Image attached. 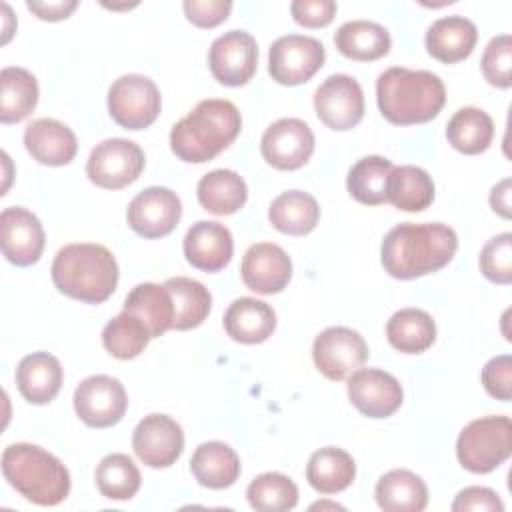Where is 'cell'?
I'll return each mask as SVG.
<instances>
[{
    "instance_id": "6da1fadb",
    "label": "cell",
    "mask_w": 512,
    "mask_h": 512,
    "mask_svg": "<svg viewBox=\"0 0 512 512\" xmlns=\"http://www.w3.org/2000/svg\"><path fill=\"white\" fill-rule=\"evenodd\" d=\"M458 236L442 222L394 226L382 240L380 260L392 278L412 280L444 268L456 254Z\"/></svg>"
},
{
    "instance_id": "7a4b0ae2",
    "label": "cell",
    "mask_w": 512,
    "mask_h": 512,
    "mask_svg": "<svg viewBox=\"0 0 512 512\" xmlns=\"http://www.w3.org/2000/svg\"><path fill=\"white\" fill-rule=\"evenodd\" d=\"M376 100L388 122L398 126L424 124L442 110L446 88L434 72L392 66L376 80Z\"/></svg>"
},
{
    "instance_id": "3957f363",
    "label": "cell",
    "mask_w": 512,
    "mask_h": 512,
    "mask_svg": "<svg viewBox=\"0 0 512 512\" xmlns=\"http://www.w3.org/2000/svg\"><path fill=\"white\" fill-rule=\"evenodd\" d=\"M240 128V112L230 100L208 98L172 126L170 148L180 160L202 164L228 148Z\"/></svg>"
},
{
    "instance_id": "277c9868",
    "label": "cell",
    "mask_w": 512,
    "mask_h": 512,
    "mask_svg": "<svg viewBox=\"0 0 512 512\" xmlns=\"http://www.w3.org/2000/svg\"><path fill=\"white\" fill-rule=\"evenodd\" d=\"M54 286L80 302L100 304L118 284V264L108 248L94 242L66 244L52 262Z\"/></svg>"
},
{
    "instance_id": "5b68a950",
    "label": "cell",
    "mask_w": 512,
    "mask_h": 512,
    "mask_svg": "<svg viewBox=\"0 0 512 512\" xmlns=\"http://www.w3.org/2000/svg\"><path fill=\"white\" fill-rule=\"evenodd\" d=\"M2 474L22 498L40 506H56L70 492L66 466L36 444L18 442L4 448Z\"/></svg>"
},
{
    "instance_id": "8992f818",
    "label": "cell",
    "mask_w": 512,
    "mask_h": 512,
    "mask_svg": "<svg viewBox=\"0 0 512 512\" xmlns=\"http://www.w3.org/2000/svg\"><path fill=\"white\" fill-rule=\"evenodd\" d=\"M512 452V422L508 416L476 418L462 428L456 440L458 462L474 472L488 474Z\"/></svg>"
},
{
    "instance_id": "52a82bcc",
    "label": "cell",
    "mask_w": 512,
    "mask_h": 512,
    "mask_svg": "<svg viewBox=\"0 0 512 512\" xmlns=\"http://www.w3.org/2000/svg\"><path fill=\"white\" fill-rule=\"evenodd\" d=\"M162 108L160 90L148 76L124 74L108 90V112L126 130L150 126Z\"/></svg>"
},
{
    "instance_id": "ba28073f",
    "label": "cell",
    "mask_w": 512,
    "mask_h": 512,
    "mask_svg": "<svg viewBox=\"0 0 512 512\" xmlns=\"http://www.w3.org/2000/svg\"><path fill=\"white\" fill-rule=\"evenodd\" d=\"M144 170L142 148L124 138H108L96 144L86 162V174L90 182L106 190H118L134 180Z\"/></svg>"
},
{
    "instance_id": "9c48e42d",
    "label": "cell",
    "mask_w": 512,
    "mask_h": 512,
    "mask_svg": "<svg viewBox=\"0 0 512 512\" xmlns=\"http://www.w3.org/2000/svg\"><path fill=\"white\" fill-rule=\"evenodd\" d=\"M324 58L326 50L320 40L304 34H288L272 42L268 72L278 84L296 86L308 82L322 68Z\"/></svg>"
},
{
    "instance_id": "30bf717a",
    "label": "cell",
    "mask_w": 512,
    "mask_h": 512,
    "mask_svg": "<svg viewBox=\"0 0 512 512\" xmlns=\"http://www.w3.org/2000/svg\"><path fill=\"white\" fill-rule=\"evenodd\" d=\"M74 410L92 428H108L122 420L128 396L118 378L96 374L84 378L74 390Z\"/></svg>"
},
{
    "instance_id": "8fae6325",
    "label": "cell",
    "mask_w": 512,
    "mask_h": 512,
    "mask_svg": "<svg viewBox=\"0 0 512 512\" xmlns=\"http://www.w3.org/2000/svg\"><path fill=\"white\" fill-rule=\"evenodd\" d=\"M312 358L316 368L328 380L338 382L356 372L368 360V346L356 330L330 326L314 338Z\"/></svg>"
},
{
    "instance_id": "7c38bea8",
    "label": "cell",
    "mask_w": 512,
    "mask_h": 512,
    "mask_svg": "<svg viewBox=\"0 0 512 512\" xmlns=\"http://www.w3.org/2000/svg\"><path fill=\"white\" fill-rule=\"evenodd\" d=\"M212 76L224 86H242L252 80L258 66V44L246 30H230L218 36L208 50Z\"/></svg>"
},
{
    "instance_id": "4fadbf2b",
    "label": "cell",
    "mask_w": 512,
    "mask_h": 512,
    "mask_svg": "<svg viewBox=\"0 0 512 512\" xmlns=\"http://www.w3.org/2000/svg\"><path fill=\"white\" fill-rule=\"evenodd\" d=\"M316 116L332 130H350L364 116V94L348 74L328 76L314 92Z\"/></svg>"
},
{
    "instance_id": "5bb4252c",
    "label": "cell",
    "mask_w": 512,
    "mask_h": 512,
    "mask_svg": "<svg viewBox=\"0 0 512 512\" xmlns=\"http://www.w3.org/2000/svg\"><path fill=\"white\" fill-rule=\"evenodd\" d=\"M264 160L278 170L304 166L314 152V134L300 118H280L270 124L260 140Z\"/></svg>"
},
{
    "instance_id": "9a60e30c",
    "label": "cell",
    "mask_w": 512,
    "mask_h": 512,
    "mask_svg": "<svg viewBox=\"0 0 512 512\" xmlns=\"http://www.w3.org/2000/svg\"><path fill=\"white\" fill-rule=\"evenodd\" d=\"M182 216V202L170 188L150 186L138 192L126 210L130 228L144 238H162L170 234Z\"/></svg>"
},
{
    "instance_id": "2e32d148",
    "label": "cell",
    "mask_w": 512,
    "mask_h": 512,
    "mask_svg": "<svg viewBox=\"0 0 512 512\" xmlns=\"http://www.w3.org/2000/svg\"><path fill=\"white\" fill-rule=\"evenodd\" d=\"M132 448L146 466L168 468L184 450V432L174 418L166 414H148L134 428Z\"/></svg>"
},
{
    "instance_id": "e0dca14e",
    "label": "cell",
    "mask_w": 512,
    "mask_h": 512,
    "mask_svg": "<svg viewBox=\"0 0 512 512\" xmlns=\"http://www.w3.org/2000/svg\"><path fill=\"white\" fill-rule=\"evenodd\" d=\"M0 246L8 262L30 266L44 250V228L36 214L22 206L4 208L0 214Z\"/></svg>"
},
{
    "instance_id": "ac0fdd59",
    "label": "cell",
    "mask_w": 512,
    "mask_h": 512,
    "mask_svg": "<svg viewBox=\"0 0 512 512\" xmlns=\"http://www.w3.org/2000/svg\"><path fill=\"white\" fill-rule=\"evenodd\" d=\"M240 276L244 286L256 294H278L292 278V260L278 244L258 242L242 256Z\"/></svg>"
},
{
    "instance_id": "d6986e66",
    "label": "cell",
    "mask_w": 512,
    "mask_h": 512,
    "mask_svg": "<svg viewBox=\"0 0 512 512\" xmlns=\"http://www.w3.org/2000/svg\"><path fill=\"white\" fill-rule=\"evenodd\" d=\"M350 402L368 418H388L402 404L400 382L378 368H358L348 378Z\"/></svg>"
},
{
    "instance_id": "ffe728a7",
    "label": "cell",
    "mask_w": 512,
    "mask_h": 512,
    "mask_svg": "<svg viewBox=\"0 0 512 512\" xmlns=\"http://www.w3.org/2000/svg\"><path fill=\"white\" fill-rule=\"evenodd\" d=\"M234 252L230 230L216 220H200L192 224L184 236L186 260L204 272H218L228 266Z\"/></svg>"
},
{
    "instance_id": "44dd1931",
    "label": "cell",
    "mask_w": 512,
    "mask_h": 512,
    "mask_svg": "<svg viewBox=\"0 0 512 512\" xmlns=\"http://www.w3.org/2000/svg\"><path fill=\"white\" fill-rule=\"evenodd\" d=\"M24 146L28 154L46 166L70 164L76 156V134L54 118L32 120L24 130Z\"/></svg>"
},
{
    "instance_id": "7402d4cb",
    "label": "cell",
    "mask_w": 512,
    "mask_h": 512,
    "mask_svg": "<svg viewBox=\"0 0 512 512\" xmlns=\"http://www.w3.org/2000/svg\"><path fill=\"white\" fill-rule=\"evenodd\" d=\"M478 30L464 16H444L426 30V50L444 64H454L468 58L476 46Z\"/></svg>"
},
{
    "instance_id": "603a6c76",
    "label": "cell",
    "mask_w": 512,
    "mask_h": 512,
    "mask_svg": "<svg viewBox=\"0 0 512 512\" xmlns=\"http://www.w3.org/2000/svg\"><path fill=\"white\" fill-rule=\"evenodd\" d=\"M274 328L276 312L256 298H236L224 312L226 334L242 344H260L272 336Z\"/></svg>"
},
{
    "instance_id": "cb8c5ba5",
    "label": "cell",
    "mask_w": 512,
    "mask_h": 512,
    "mask_svg": "<svg viewBox=\"0 0 512 512\" xmlns=\"http://www.w3.org/2000/svg\"><path fill=\"white\" fill-rule=\"evenodd\" d=\"M62 366L48 352H32L24 356L16 368V386L32 404H48L60 392Z\"/></svg>"
},
{
    "instance_id": "d4e9b609",
    "label": "cell",
    "mask_w": 512,
    "mask_h": 512,
    "mask_svg": "<svg viewBox=\"0 0 512 512\" xmlns=\"http://www.w3.org/2000/svg\"><path fill=\"white\" fill-rule=\"evenodd\" d=\"M190 470L198 484L214 490H222L232 486L240 476V458L224 442L210 440L202 442L192 458H190Z\"/></svg>"
},
{
    "instance_id": "484cf974",
    "label": "cell",
    "mask_w": 512,
    "mask_h": 512,
    "mask_svg": "<svg viewBox=\"0 0 512 512\" xmlns=\"http://www.w3.org/2000/svg\"><path fill=\"white\" fill-rule=\"evenodd\" d=\"M124 310L144 322L150 338L162 336L174 322V302L164 284L142 282L134 286L124 300Z\"/></svg>"
},
{
    "instance_id": "4316f807",
    "label": "cell",
    "mask_w": 512,
    "mask_h": 512,
    "mask_svg": "<svg viewBox=\"0 0 512 512\" xmlns=\"http://www.w3.org/2000/svg\"><path fill=\"white\" fill-rule=\"evenodd\" d=\"M196 196L204 210L216 216H228L238 212L246 204L248 188L238 172L220 168L200 178L196 186Z\"/></svg>"
},
{
    "instance_id": "83f0119b",
    "label": "cell",
    "mask_w": 512,
    "mask_h": 512,
    "mask_svg": "<svg viewBox=\"0 0 512 512\" xmlns=\"http://www.w3.org/2000/svg\"><path fill=\"white\" fill-rule=\"evenodd\" d=\"M376 502L386 512H422L428 504L424 480L404 468L386 472L376 484Z\"/></svg>"
},
{
    "instance_id": "f1b7e54d",
    "label": "cell",
    "mask_w": 512,
    "mask_h": 512,
    "mask_svg": "<svg viewBox=\"0 0 512 512\" xmlns=\"http://www.w3.org/2000/svg\"><path fill=\"white\" fill-rule=\"evenodd\" d=\"M356 476L354 458L336 446L316 450L306 464V480L320 494L346 490Z\"/></svg>"
},
{
    "instance_id": "f546056e",
    "label": "cell",
    "mask_w": 512,
    "mask_h": 512,
    "mask_svg": "<svg viewBox=\"0 0 512 512\" xmlns=\"http://www.w3.org/2000/svg\"><path fill=\"white\" fill-rule=\"evenodd\" d=\"M268 220L282 234L304 236L316 228L320 220V206L308 192L288 190L272 200Z\"/></svg>"
},
{
    "instance_id": "4dcf8cb0",
    "label": "cell",
    "mask_w": 512,
    "mask_h": 512,
    "mask_svg": "<svg viewBox=\"0 0 512 512\" xmlns=\"http://www.w3.org/2000/svg\"><path fill=\"white\" fill-rule=\"evenodd\" d=\"M334 44L338 52L344 54L346 58L370 62L386 56L392 40L388 30L376 22L350 20L336 30Z\"/></svg>"
},
{
    "instance_id": "1f68e13d",
    "label": "cell",
    "mask_w": 512,
    "mask_h": 512,
    "mask_svg": "<svg viewBox=\"0 0 512 512\" xmlns=\"http://www.w3.org/2000/svg\"><path fill=\"white\" fill-rule=\"evenodd\" d=\"M38 104V82L32 72L18 66L0 72V122H22Z\"/></svg>"
},
{
    "instance_id": "d6a6232c",
    "label": "cell",
    "mask_w": 512,
    "mask_h": 512,
    "mask_svg": "<svg viewBox=\"0 0 512 512\" xmlns=\"http://www.w3.org/2000/svg\"><path fill=\"white\" fill-rule=\"evenodd\" d=\"M386 336L392 348L404 354H420L436 340V324L426 310L402 308L386 324Z\"/></svg>"
},
{
    "instance_id": "836d02e7",
    "label": "cell",
    "mask_w": 512,
    "mask_h": 512,
    "mask_svg": "<svg viewBox=\"0 0 512 512\" xmlns=\"http://www.w3.org/2000/svg\"><path fill=\"white\" fill-rule=\"evenodd\" d=\"M434 200V182L424 168L394 166L388 178V202L404 212H422Z\"/></svg>"
},
{
    "instance_id": "e575fe53",
    "label": "cell",
    "mask_w": 512,
    "mask_h": 512,
    "mask_svg": "<svg viewBox=\"0 0 512 512\" xmlns=\"http://www.w3.org/2000/svg\"><path fill=\"white\" fill-rule=\"evenodd\" d=\"M392 168V162L384 156L360 158L346 176V188L350 196L366 206L388 202V178Z\"/></svg>"
},
{
    "instance_id": "d590c367",
    "label": "cell",
    "mask_w": 512,
    "mask_h": 512,
    "mask_svg": "<svg viewBox=\"0 0 512 512\" xmlns=\"http://www.w3.org/2000/svg\"><path fill=\"white\" fill-rule=\"evenodd\" d=\"M164 286L174 302V330H190L206 320L212 306V296L204 284L186 276H176L168 278Z\"/></svg>"
},
{
    "instance_id": "8d00e7d4",
    "label": "cell",
    "mask_w": 512,
    "mask_h": 512,
    "mask_svg": "<svg viewBox=\"0 0 512 512\" xmlns=\"http://www.w3.org/2000/svg\"><path fill=\"white\" fill-rule=\"evenodd\" d=\"M494 136L492 118L474 106H464L448 120L446 138L462 154L484 152Z\"/></svg>"
},
{
    "instance_id": "74e56055",
    "label": "cell",
    "mask_w": 512,
    "mask_h": 512,
    "mask_svg": "<svg viewBox=\"0 0 512 512\" xmlns=\"http://www.w3.org/2000/svg\"><path fill=\"white\" fill-rule=\"evenodd\" d=\"M150 342V332L144 326V322L122 310L118 316H114L102 330V344L104 348L118 360H132Z\"/></svg>"
},
{
    "instance_id": "f35d334b",
    "label": "cell",
    "mask_w": 512,
    "mask_h": 512,
    "mask_svg": "<svg viewBox=\"0 0 512 512\" xmlns=\"http://www.w3.org/2000/svg\"><path fill=\"white\" fill-rule=\"evenodd\" d=\"M140 470L126 454H108L96 468V486L108 500H130L140 488Z\"/></svg>"
},
{
    "instance_id": "ab89813d",
    "label": "cell",
    "mask_w": 512,
    "mask_h": 512,
    "mask_svg": "<svg viewBox=\"0 0 512 512\" xmlns=\"http://www.w3.org/2000/svg\"><path fill=\"white\" fill-rule=\"evenodd\" d=\"M248 504L258 512H286L298 502L296 484L280 472H264L246 488Z\"/></svg>"
},
{
    "instance_id": "60d3db41",
    "label": "cell",
    "mask_w": 512,
    "mask_h": 512,
    "mask_svg": "<svg viewBox=\"0 0 512 512\" xmlns=\"http://www.w3.org/2000/svg\"><path fill=\"white\" fill-rule=\"evenodd\" d=\"M482 74L488 84L498 88L512 86V38L508 34H500L488 42L484 48Z\"/></svg>"
},
{
    "instance_id": "b9f144b4",
    "label": "cell",
    "mask_w": 512,
    "mask_h": 512,
    "mask_svg": "<svg viewBox=\"0 0 512 512\" xmlns=\"http://www.w3.org/2000/svg\"><path fill=\"white\" fill-rule=\"evenodd\" d=\"M482 274L496 284L512 282V234L502 232L490 238L480 252Z\"/></svg>"
},
{
    "instance_id": "7bdbcfd3",
    "label": "cell",
    "mask_w": 512,
    "mask_h": 512,
    "mask_svg": "<svg viewBox=\"0 0 512 512\" xmlns=\"http://www.w3.org/2000/svg\"><path fill=\"white\" fill-rule=\"evenodd\" d=\"M482 384L492 398L508 402L512 398V358L508 354L490 358L482 368Z\"/></svg>"
},
{
    "instance_id": "ee69618b",
    "label": "cell",
    "mask_w": 512,
    "mask_h": 512,
    "mask_svg": "<svg viewBox=\"0 0 512 512\" xmlns=\"http://www.w3.org/2000/svg\"><path fill=\"white\" fill-rule=\"evenodd\" d=\"M182 8L186 18L194 26L214 28L228 18L232 10V2L230 0H186Z\"/></svg>"
},
{
    "instance_id": "f6af8a7d",
    "label": "cell",
    "mask_w": 512,
    "mask_h": 512,
    "mask_svg": "<svg viewBox=\"0 0 512 512\" xmlns=\"http://www.w3.org/2000/svg\"><path fill=\"white\" fill-rule=\"evenodd\" d=\"M292 18L306 28H322L332 22L336 14L334 0H294L290 4Z\"/></svg>"
},
{
    "instance_id": "bcb514c9",
    "label": "cell",
    "mask_w": 512,
    "mask_h": 512,
    "mask_svg": "<svg viewBox=\"0 0 512 512\" xmlns=\"http://www.w3.org/2000/svg\"><path fill=\"white\" fill-rule=\"evenodd\" d=\"M454 512L464 510H480V512H502L504 504L498 498V494L484 486H468L458 492V496L452 502Z\"/></svg>"
},
{
    "instance_id": "7dc6e473",
    "label": "cell",
    "mask_w": 512,
    "mask_h": 512,
    "mask_svg": "<svg viewBox=\"0 0 512 512\" xmlns=\"http://www.w3.org/2000/svg\"><path fill=\"white\" fill-rule=\"evenodd\" d=\"M28 10H32L40 20H50V22H56V20H62V18H68L78 2L76 0H58V2H34V0H28L26 2Z\"/></svg>"
},
{
    "instance_id": "c3c4849f",
    "label": "cell",
    "mask_w": 512,
    "mask_h": 512,
    "mask_svg": "<svg viewBox=\"0 0 512 512\" xmlns=\"http://www.w3.org/2000/svg\"><path fill=\"white\" fill-rule=\"evenodd\" d=\"M510 184V178H504L490 192V206L502 218H510Z\"/></svg>"
}]
</instances>
